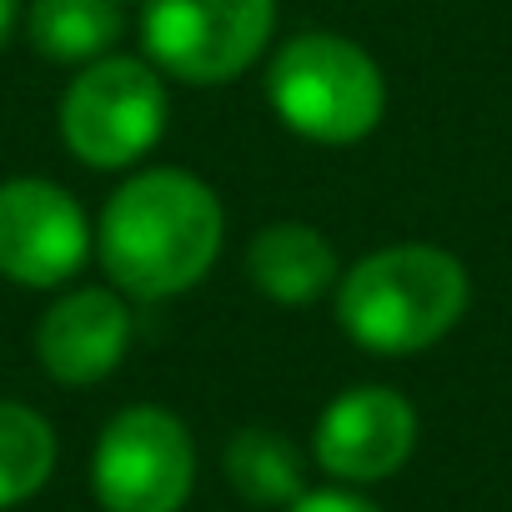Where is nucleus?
Instances as JSON below:
<instances>
[{
  "label": "nucleus",
  "mask_w": 512,
  "mask_h": 512,
  "mask_svg": "<svg viewBox=\"0 0 512 512\" xmlns=\"http://www.w3.org/2000/svg\"><path fill=\"white\" fill-rule=\"evenodd\" d=\"M221 241V196L181 166H146L126 176L96 221V256L111 287L131 302H171L201 287Z\"/></svg>",
  "instance_id": "1"
},
{
  "label": "nucleus",
  "mask_w": 512,
  "mask_h": 512,
  "mask_svg": "<svg viewBox=\"0 0 512 512\" xmlns=\"http://www.w3.org/2000/svg\"><path fill=\"white\" fill-rule=\"evenodd\" d=\"M332 297L342 337L377 357H412L467 317L472 277L462 256L437 241H392L352 262Z\"/></svg>",
  "instance_id": "2"
},
{
  "label": "nucleus",
  "mask_w": 512,
  "mask_h": 512,
  "mask_svg": "<svg viewBox=\"0 0 512 512\" xmlns=\"http://www.w3.org/2000/svg\"><path fill=\"white\" fill-rule=\"evenodd\" d=\"M267 101L292 136L312 146H357L387 116V81L352 36L302 31L277 46Z\"/></svg>",
  "instance_id": "3"
},
{
  "label": "nucleus",
  "mask_w": 512,
  "mask_h": 512,
  "mask_svg": "<svg viewBox=\"0 0 512 512\" xmlns=\"http://www.w3.org/2000/svg\"><path fill=\"white\" fill-rule=\"evenodd\" d=\"M166 81L146 56H101L61 96V141L91 171L136 166L166 131Z\"/></svg>",
  "instance_id": "4"
},
{
  "label": "nucleus",
  "mask_w": 512,
  "mask_h": 512,
  "mask_svg": "<svg viewBox=\"0 0 512 512\" xmlns=\"http://www.w3.org/2000/svg\"><path fill=\"white\" fill-rule=\"evenodd\" d=\"M277 0H146V61L186 86H226L267 56Z\"/></svg>",
  "instance_id": "5"
},
{
  "label": "nucleus",
  "mask_w": 512,
  "mask_h": 512,
  "mask_svg": "<svg viewBox=\"0 0 512 512\" xmlns=\"http://www.w3.org/2000/svg\"><path fill=\"white\" fill-rule=\"evenodd\" d=\"M91 492L101 512H181L196 492V437L161 407H121L91 452Z\"/></svg>",
  "instance_id": "6"
},
{
  "label": "nucleus",
  "mask_w": 512,
  "mask_h": 512,
  "mask_svg": "<svg viewBox=\"0 0 512 512\" xmlns=\"http://www.w3.org/2000/svg\"><path fill=\"white\" fill-rule=\"evenodd\" d=\"M96 246L81 201L46 176L0 181V277L51 292L66 287Z\"/></svg>",
  "instance_id": "7"
},
{
  "label": "nucleus",
  "mask_w": 512,
  "mask_h": 512,
  "mask_svg": "<svg viewBox=\"0 0 512 512\" xmlns=\"http://www.w3.org/2000/svg\"><path fill=\"white\" fill-rule=\"evenodd\" d=\"M417 452V407L407 392L362 382L337 392L312 427V462L342 487H372L407 467Z\"/></svg>",
  "instance_id": "8"
},
{
  "label": "nucleus",
  "mask_w": 512,
  "mask_h": 512,
  "mask_svg": "<svg viewBox=\"0 0 512 512\" xmlns=\"http://www.w3.org/2000/svg\"><path fill=\"white\" fill-rule=\"evenodd\" d=\"M131 352V307L116 287H71L61 292L41 327L36 357L51 382L61 387H96L106 382Z\"/></svg>",
  "instance_id": "9"
},
{
  "label": "nucleus",
  "mask_w": 512,
  "mask_h": 512,
  "mask_svg": "<svg viewBox=\"0 0 512 512\" xmlns=\"http://www.w3.org/2000/svg\"><path fill=\"white\" fill-rule=\"evenodd\" d=\"M246 282L277 307H312L317 297L337 292L342 262L327 231L307 221H272L246 241Z\"/></svg>",
  "instance_id": "10"
},
{
  "label": "nucleus",
  "mask_w": 512,
  "mask_h": 512,
  "mask_svg": "<svg viewBox=\"0 0 512 512\" xmlns=\"http://www.w3.org/2000/svg\"><path fill=\"white\" fill-rule=\"evenodd\" d=\"M221 472H226V482L241 502L267 507V512H282L307 492V452L287 432L262 427V422H251V427L226 437Z\"/></svg>",
  "instance_id": "11"
},
{
  "label": "nucleus",
  "mask_w": 512,
  "mask_h": 512,
  "mask_svg": "<svg viewBox=\"0 0 512 512\" xmlns=\"http://www.w3.org/2000/svg\"><path fill=\"white\" fill-rule=\"evenodd\" d=\"M31 46L56 66H91L126 36L121 0H31L26 11Z\"/></svg>",
  "instance_id": "12"
},
{
  "label": "nucleus",
  "mask_w": 512,
  "mask_h": 512,
  "mask_svg": "<svg viewBox=\"0 0 512 512\" xmlns=\"http://www.w3.org/2000/svg\"><path fill=\"white\" fill-rule=\"evenodd\" d=\"M56 427L26 407L0 397V512L31 502L56 472Z\"/></svg>",
  "instance_id": "13"
},
{
  "label": "nucleus",
  "mask_w": 512,
  "mask_h": 512,
  "mask_svg": "<svg viewBox=\"0 0 512 512\" xmlns=\"http://www.w3.org/2000/svg\"><path fill=\"white\" fill-rule=\"evenodd\" d=\"M282 512H382L362 487H342V482H332V487H307L292 507H282Z\"/></svg>",
  "instance_id": "14"
},
{
  "label": "nucleus",
  "mask_w": 512,
  "mask_h": 512,
  "mask_svg": "<svg viewBox=\"0 0 512 512\" xmlns=\"http://www.w3.org/2000/svg\"><path fill=\"white\" fill-rule=\"evenodd\" d=\"M21 6H26V0H0V46L16 36V26H21Z\"/></svg>",
  "instance_id": "15"
}]
</instances>
